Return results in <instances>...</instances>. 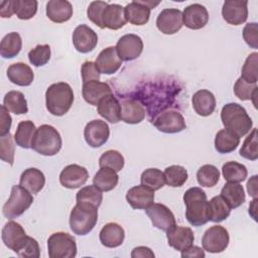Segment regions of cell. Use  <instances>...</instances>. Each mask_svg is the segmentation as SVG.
I'll return each mask as SVG.
<instances>
[{"instance_id":"6da1fadb","label":"cell","mask_w":258,"mask_h":258,"mask_svg":"<svg viewBox=\"0 0 258 258\" xmlns=\"http://www.w3.org/2000/svg\"><path fill=\"white\" fill-rule=\"evenodd\" d=\"M183 202L186 208L185 218L190 225L200 227L210 221L207 195L201 187L188 188L183 195Z\"/></svg>"},{"instance_id":"7a4b0ae2","label":"cell","mask_w":258,"mask_h":258,"mask_svg":"<svg viewBox=\"0 0 258 258\" xmlns=\"http://www.w3.org/2000/svg\"><path fill=\"white\" fill-rule=\"evenodd\" d=\"M72 87L64 82L50 85L45 92V105L47 111L54 116H63L74 103Z\"/></svg>"},{"instance_id":"3957f363","label":"cell","mask_w":258,"mask_h":258,"mask_svg":"<svg viewBox=\"0 0 258 258\" xmlns=\"http://www.w3.org/2000/svg\"><path fill=\"white\" fill-rule=\"evenodd\" d=\"M221 120L226 129L236 133L239 137L248 134L253 121L243 106L238 103H228L221 111Z\"/></svg>"},{"instance_id":"277c9868","label":"cell","mask_w":258,"mask_h":258,"mask_svg":"<svg viewBox=\"0 0 258 258\" xmlns=\"http://www.w3.org/2000/svg\"><path fill=\"white\" fill-rule=\"evenodd\" d=\"M97 221L98 207L86 203H77L70 215V228L74 234L85 236L94 229Z\"/></svg>"},{"instance_id":"5b68a950","label":"cell","mask_w":258,"mask_h":258,"mask_svg":"<svg viewBox=\"0 0 258 258\" xmlns=\"http://www.w3.org/2000/svg\"><path fill=\"white\" fill-rule=\"evenodd\" d=\"M62 145L59 132L51 125H40L34 134L31 148L44 156H52L58 153Z\"/></svg>"},{"instance_id":"8992f818","label":"cell","mask_w":258,"mask_h":258,"mask_svg":"<svg viewBox=\"0 0 258 258\" xmlns=\"http://www.w3.org/2000/svg\"><path fill=\"white\" fill-rule=\"evenodd\" d=\"M33 203V197L26 188L19 185H12L10 197L2 208L5 218L12 220L21 216Z\"/></svg>"},{"instance_id":"52a82bcc","label":"cell","mask_w":258,"mask_h":258,"mask_svg":"<svg viewBox=\"0 0 258 258\" xmlns=\"http://www.w3.org/2000/svg\"><path fill=\"white\" fill-rule=\"evenodd\" d=\"M47 251L50 258H74L77 255L75 238L64 232H56L47 240Z\"/></svg>"},{"instance_id":"ba28073f","label":"cell","mask_w":258,"mask_h":258,"mask_svg":"<svg viewBox=\"0 0 258 258\" xmlns=\"http://www.w3.org/2000/svg\"><path fill=\"white\" fill-rule=\"evenodd\" d=\"M230 236L228 231L220 225L210 227L202 238V245L205 251L210 253H221L229 245Z\"/></svg>"},{"instance_id":"9c48e42d","label":"cell","mask_w":258,"mask_h":258,"mask_svg":"<svg viewBox=\"0 0 258 258\" xmlns=\"http://www.w3.org/2000/svg\"><path fill=\"white\" fill-rule=\"evenodd\" d=\"M145 212L153 227L161 231L167 232L176 225L173 213L163 204L153 203L145 210Z\"/></svg>"},{"instance_id":"30bf717a","label":"cell","mask_w":258,"mask_h":258,"mask_svg":"<svg viewBox=\"0 0 258 258\" xmlns=\"http://www.w3.org/2000/svg\"><path fill=\"white\" fill-rule=\"evenodd\" d=\"M115 47L121 60L130 61L141 54L143 50V41L140 36L129 33L121 36Z\"/></svg>"},{"instance_id":"8fae6325","label":"cell","mask_w":258,"mask_h":258,"mask_svg":"<svg viewBox=\"0 0 258 258\" xmlns=\"http://www.w3.org/2000/svg\"><path fill=\"white\" fill-rule=\"evenodd\" d=\"M154 127L163 133H178L186 128L183 116L174 110H168L159 114L153 120Z\"/></svg>"},{"instance_id":"7c38bea8","label":"cell","mask_w":258,"mask_h":258,"mask_svg":"<svg viewBox=\"0 0 258 258\" xmlns=\"http://www.w3.org/2000/svg\"><path fill=\"white\" fill-rule=\"evenodd\" d=\"M159 3V1H132L128 3L124 7L127 21L133 25H144L149 20L150 10Z\"/></svg>"},{"instance_id":"4fadbf2b","label":"cell","mask_w":258,"mask_h":258,"mask_svg":"<svg viewBox=\"0 0 258 258\" xmlns=\"http://www.w3.org/2000/svg\"><path fill=\"white\" fill-rule=\"evenodd\" d=\"M110 136V128L108 124L100 119L92 120L87 123L84 129V137L88 145L98 148L104 145Z\"/></svg>"},{"instance_id":"5bb4252c","label":"cell","mask_w":258,"mask_h":258,"mask_svg":"<svg viewBox=\"0 0 258 258\" xmlns=\"http://www.w3.org/2000/svg\"><path fill=\"white\" fill-rule=\"evenodd\" d=\"M1 237L4 245L15 253L22 248L28 238L22 226L14 221H9L4 225Z\"/></svg>"},{"instance_id":"9a60e30c","label":"cell","mask_w":258,"mask_h":258,"mask_svg":"<svg viewBox=\"0 0 258 258\" xmlns=\"http://www.w3.org/2000/svg\"><path fill=\"white\" fill-rule=\"evenodd\" d=\"M182 25V12L177 8L163 9L156 18V26L163 34H174Z\"/></svg>"},{"instance_id":"2e32d148","label":"cell","mask_w":258,"mask_h":258,"mask_svg":"<svg viewBox=\"0 0 258 258\" xmlns=\"http://www.w3.org/2000/svg\"><path fill=\"white\" fill-rule=\"evenodd\" d=\"M222 16L224 20L231 25H240L244 23L248 18V1H225L222 7Z\"/></svg>"},{"instance_id":"e0dca14e","label":"cell","mask_w":258,"mask_h":258,"mask_svg":"<svg viewBox=\"0 0 258 258\" xmlns=\"http://www.w3.org/2000/svg\"><path fill=\"white\" fill-rule=\"evenodd\" d=\"M73 43L79 52L88 53L97 46L98 35L88 25L81 24L73 32Z\"/></svg>"},{"instance_id":"ac0fdd59","label":"cell","mask_w":258,"mask_h":258,"mask_svg":"<svg viewBox=\"0 0 258 258\" xmlns=\"http://www.w3.org/2000/svg\"><path fill=\"white\" fill-rule=\"evenodd\" d=\"M89 178L88 170L79 164L67 165L59 174V182L67 188H78L86 183Z\"/></svg>"},{"instance_id":"d6986e66","label":"cell","mask_w":258,"mask_h":258,"mask_svg":"<svg viewBox=\"0 0 258 258\" xmlns=\"http://www.w3.org/2000/svg\"><path fill=\"white\" fill-rule=\"evenodd\" d=\"M209 21V13L207 8L199 3L186 6L182 12V22L189 29H201L206 26Z\"/></svg>"},{"instance_id":"ffe728a7","label":"cell","mask_w":258,"mask_h":258,"mask_svg":"<svg viewBox=\"0 0 258 258\" xmlns=\"http://www.w3.org/2000/svg\"><path fill=\"white\" fill-rule=\"evenodd\" d=\"M128 204L135 210H146L154 202V190L144 184L135 185L126 194Z\"/></svg>"},{"instance_id":"44dd1931","label":"cell","mask_w":258,"mask_h":258,"mask_svg":"<svg viewBox=\"0 0 258 258\" xmlns=\"http://www.w3.org/2000/svg\"><path fill=\"white\" fill-rule=\"evenodd\" d=\"M95 62L99 72L104 75L115 74L122 64V60L115 46H108L103 49L97 56Z\"/></svg>"},{"instance_id":"7402d4cb","label":"cell","mask_w":258,"mask_h":258,"mask_svg":"<svg viewBox=\"0 0 258 258\" xmlns=\"http://www.w3.org/2000/svg\"><path fill=\"white\" fill-rule=\"evenodd\" d=\"M166 233L168 245L180 252L191 246L195 240L194 232L188 227H181L175 225Z\"/></svg>"},{"instance_id":"603a6c76","label":"cell","mask_w":258,"mask_h":258,"mask_svg":"<svg viewBox=\"0 0 258 258\" xmlns=\"http://www.w3.org/2000/svg\"><path fill=\"white\" fill-rule=\"evenodd\" d=\"M110 94H112V90L107 83L95 80L83 84L82 95L84 100L90 105L98 106L99 102Z\"/></svg>"},{"instance_id":"cb8c5ba5","label":"cell","mask_w":258,"mask_h":258,"mask_svg":"<svg viewBox=\"0 0 258 258\" xmlns=\"http://www.w3.org/2000/svg\"><path fill=\"white\" fill-rule=\"evenodd\" d=\"M97 111L101 117L110 123H118L121 120V104L113 95L105 96L98 104Z\"/></svg>"},{"instance_id":"d4e9b609","label":"cell","mask_w":258,"mask_h":258,"mask_svg":"<svg viewBox=\"0 0 258 258\" xmlns=\"http://www.w3.org/2000/svg\"><path fill=\"white\" fill-rule=\"evenodd\" d=\"M127 22L125 9L119 4H108L102 16V24L104 28L117 30L122 28Z\"/></svg>"},{"instance_id":"484cf974","label":"cell","mask_w":258,"mask_h":258,"mask_svg":"<svg viewBox=\"0 0 258 258\" xmlns=\"http://www.w3.org/2000/svg\"><path fill=\"white\" fill-rule=\"evenodd\" d=\"M46 16L55 23H63L73 16V6L67 0H50L46 3Z\"/></svg>"},{"instance_id":"4316f807","label":"cell","mask_w":258,"mask_h":258,"mask_svg":"<svg viewBox=\"0 0 258 258\" xmlns=\"http://www.w3.org/2000/svg\"><path fill=\"white\" fill-rule=\"evenodd\" d=\"M191 103L196 113L203 117L210 116L216 109V98L209 90L197 91L192 96Z\"/></svg>"},{"instance_id":"83f0119b","label":"cell","mask_w":258,"mask_h":258,"mask_svg":"<svg viewBox=\"0 0 258 258\" xmlns=\"http://www.w3.org/2000/svg\"><path fill=\"white\" fill-rule=\"evenodd\" d=\"M100 242L108 248H116L122 245L125 232L124 229L117 223H108L100 231Z\"/></svg>"},{"instance_id":"f1b7e54d","label":"cell","mask_w":258,"mask_h":258,"mask_svg":"<svg viewBox=\"0 0 258 258\" xmlns=\"http://www.w3.org/2000/svg\"><path fill=\"white\" fill-rule=\"evenodd\" d=\"M7 77L11 83L17 86L27 87L33 82L34 74L28 64L24 62H15L8 67Z\"/></svg>"},{"instance_id":"f546056e","label":"cell","mask_w":258,"mask_h":258,"mask_svg":"<svg viewBox=\"0 0 258 258\" xmlns=\"http://www.w3.org/2000/svg\"><path fill=\"white\" fill-rule=\"evenodd\" d=\"M145 118V109L140 102L127 99L121 103V120L127 124H138Z\"/></svg>"},{"instance_id":"4dcf8cb0","label":"cell","mask_w":258,"mask_h":258,"mask_svg":"<svg viewBox=\"0 0 258 258\" xmlns=\"http://www.w3.org/2000/svg\"><path fill=\"white\" fill-rule=\"evenodd\" d=\"M19 184L31 194H37L45 184V176L40 169L30 167L21 173Z\"/></svg>"},{"instance_id":"1f68e13d","label":"cell","mask_w":258,"mask_h":258,"mask_svg":"<svg viewBox=\"0 0 258 258\" xmlns=\"http://www.w3.org/2000/svg\"><path fill=\"white\" fill-rule=\"evenodd\" d=\"M240 144V137L229 129L218 131L215 137V148L221 154L233 152Z\"/></svg>"},{"instance_id":"d6a6232c","label":"cell","mask_w":258,"mask_h":258,"mask_svg":"<svg viewBox=\"0 0 258 258\" xmlns=\"http://www.w3.org/2000/svg\"><path fill=\"white\" fill-rule=\"evenodd\" d=\"M231 209L239 208L245 202V191L240 182H227L221 189L220 195Z\"/></svg>"},{"instance_id":"836d02e7","label":"cell","mask_w":258,"mask_h":258,"mask_svg":"<svg viewBox=\"0 0 258 258\" xmlns=\"http://www.w3.org/2000/svg\"><path fill=\"white\" fill-rule=\"evenodd\" d=\"M119 176L115 170L109 167H100L93 178L94 184L102 191H110L116 187Z\"/></svg>"},{"instance_id":"e575fe53","label":"cell","mask_w":258,"mask_h":258,"mask_svg":"<svg viewBox=\"0 0 258 258\" xmlns=\"http://www.w3.org/2000/svg\"><path fill=\"white\" fill-rule=\"evenodd\" d=\"M36 127L34 123L30 120H25L19 122L16 132L14 134L15 143L25 149L31 148V143L36 132Z\"/></svg>"},{"instance_id":"d590c367","label":"cell","mask_w":258,"mask_h":258,"mask_svg":"<svg viewBox=\"0 0 258 258\" xmlns=\"http://www.w3.org/2000/svg\"><path fill=\"white\" fill-rule=\"evenodd\" d=\"M22 39L19 33L10 32L6 34L0 43V53L4 58H13L21 50Z\"/></svg>"},{"instance_id":"8d00e7d4","label":"cell","mask_w":258,"mask_h":258,"mask_svg":"<svg viewBox=\"0 0 258 258\" xmlns=\"http://www.w3.org/2000/svg\"><path fill=\"white\" fill-rule=\"evenodd\" d=\"M208 204L211 222L221 223L225 221L231 214V208L221 196L214 197L208 202Z\"/></svg>"},{"instance_id":"74e56055","label":"cell","mask_w":258,"mask_h":258,"mask_svg":"<svg viewBox=\"0 0 258 258\" xmlns=\"http://www.w3.org/2000/svg\"><path fill=\"white\" fill-rule=\"evenodd\" d=\"M5 108L15 115H22L28 112L27 101L24 95L19 91H9L3 99Z\"/></svg>"},{"instance_id":"f35d334b","label":"cell","mask_w":258,"mask_h":258,"mask_svg":"<svg viewBox=\"0 0 258 258\" xmlns=\"http://www.w3.org/2000/svg\"><path fill=\"white\" fill-rule=\"evenodd\" d=\"M222 173L225 180L229 182L244 181L248 175L246 166L237 161H228L222 166Z\"/></svg>"},{"instance_id":"ab89813d","label":"cell","mask_w":258,"mask_h":258,"mask_svg":"<svg viewBox=\"0 0 258 258\" xmlns=\"http://www.w3.org/2000/svg\"><path fill=\"white\" fill-rule=\"evenodd\" d=\"M165 183L171 187H179L187 180V170L181 165H170L164 170Z\"/></svg>"},{"instance_id":"60d3db41","label":"cell","mask_w":258,"mask_h":258,"mask_svg":"<svg viewBox=\"0 0 258 258\" xmlns=\"http://www.w3.org/2000/svg\"><path fill=\"white\" fill-rule=\"evenodd\" d=\"M197 179L200 185L213 187L219 182L220 171L213 164H205L199 168L197 172Z\"/></svg>"},{"instance_id":"b9f144b4","label":"cell","mask_w":258,"mask_h":258,"mask_svg":"<svg viewBox=\"0 0 258 258\" xmlns=\"http://www.w3.org/2000/svg\"><path fill=\"white\" fill-rule=\"evenodd\" d=\"M77 203H86L91 204L96 207H100L103 201L102 190L99 189L95 184L87 185L82 187L76 196Z\"/></svg>"},{"instance_id":"7bdbcfd3","label":"cell","mask_w":258,"mask_h":258,"mask_svg":"<svg viewBox=\"0 0 258 258\" xmlns=\"http://www.w3.org/2000/svg\"><path fill=\"white\" fill-rule=\"evenodd\" d=\"M140 181L141 184H144L153 190H157L165 184V177L160 169L147 168L142 172Z\"/></svg>"},{"instance_id":"ee69618b","label":"cell","mask_w":258,"mask_h":258,"mask_svg":"<svg viewBox=\"0 0 258 258\" xmlns=\"http://www.w3.org/2000/svg\"><path fill=\"white\" fill-rule=\"evenodd\" d=\"M257 129L254 128L250 134L245 138L242 147L240 148V156L248 160H257L258 158V134Z\"/></svg>"},{"instance_id":"f6af8a7d","label":"cell","mask_w":258,"mask_h":258,"mask_svg":"<svg viewBox=\"0 0 258 258\" xmlns=\"http://www.w3.org/2000/svg\"><path fill=\"white\" fill-rule=\"evenodd\" d=\"M257 84H251L244 81L242 78H239L234 85V93L237 98L242 101L252 100L255 107L256 101L255 98L257 96Z\"/></svg>"},{"instance_id":"bcb514c9","label":"cell","mask_w":258,"mask_h":258,"mask_svg":"<svg viewBox=\"0 0 258 258\" xmlns=\"http://www.w3.org/2000/svg\"><path fill=\"white\" fill-rule=\"evenodd\" d=\"M14 14L21 20L32 18L37 12V1L35 0H13Z\"/></svg>"},{"instance_id":"7dc6e473","label":"cell","mask_w":258,"mask_h":258,"mask_svg":"<svg viewBox=\"0 0 258 258\" xmlns=\"http://www.w3.org/2000/svg\"><path fill=\"white\" fill-rule=\"evenodd\" d=\"M124 157L117 150H107L99 158L100 167H109L116 172L124 167Z\"/></svg>"},{"instance_id":"c3c4849f","label":"cell","mask_w":258,"mask_h":258,"mask_svg":"<svg viewBox=\"0 0 258 258\" xmlns=\"http://www.w3.org/2000/svg\"><path fill=\"white\" fill-rule=\"evenodd\" d=\"M257 63L258 53L256 51L250 53L242 67V73L240 78L248 83L257 84Z\"/></svg>"},{"instance_id":"681fc988","label":"cell","mask_w":258,"mask_h":258,"mask_svg":"<svg viewBox=\"0 0 258 258\" xmlns=\"http://www.w3.org/2000/svg\"><path fill=\"white\" fill-rule=\"evenodd\" d=\"M50 53L48 44H38L28 52V59L34 67H42L48 62Z\"/></svg>"},{"instance_id":"f907efd6","label":"cell","mask_w":258,"mask_h":258,"mask_svg":"<svg viewBox=\"0 0 258 258\" xmlns=\"http://www.w3.org/2000/svg\"><path fill=\"white\" fill-rule=\"evenodd\" d=\"M14 137L10 133L0 136V157L2 160L8 162L10 165L14 162L15 146L13 143Z\"/></svg>"},{"instance_id":"816d5d0a","label":"cell","mask_w":258,"mask_h":258,"mask_svg":"<svg viewBox=\"0 0 258 258\" xmlns=\"http://www.w3.org/2000/svg\"><path fill=\"white\" fill-rule=\"evenodd\" d=\"M108 6L107 2L104 1H93L90 3L88 10H87V15L88 18L97 26L100 28H104L102 24V16L105 8Z\"/></svg>"},{"instance_id":"f5cc1de1","label":"cell","mask_w":258,"mask_h":258,"mask_svg":"<svg viewBox=\"0 0 258 258\" xmlns=\"http://www.w3.org/2000/svg\"><path fill=\"white\" fill-rule=\"evenodd\" d=\"M16 254L23 258H38L40 256V248L37 241L28 236L24 245Z\"/></svg>"},{"instance_id":"db71d44e","label":"cell","mask_w":258,"mask_h":258,"mask_svg":"<svg viewBox=\"0 0 258 258\" xmlns=\"http://www.w3.org/2000/svg\"><path fill=\"white\" fill-rule=\"evenodd\" d=\"M243 38L250 47L258 48V24L256 22H250L245 25Z\"/></svg>"},{"instance_id":"11a10c76","label":"cell","mask_w":258,"mask_h":258,"mask_svg":"<svg viewBox=\"0 0 258 258\" xmlns=\"http://www.w3.org/2000/svg\"><path fill=\"white\" fill-rule=\"evenodd\" d=\"M100 72L94 61H85L81 68V75L83 84L91 82V81H99L100 80Z\"/></svg>"},{"instance_id":"9f6ffc18","label":"cell","mask_w":258,"mask_h":258,"mask_svg":"<svg viewBox=\"0 0 258 258\" xmlns=\"http://www.w3.org/2000/svg\"><path fill=\"white\" fill-rule=\"evenodd\" d=\"M12 123V118L9 114V111L5 108L4 105L0 107V136H4L10 133V127Z\"/></svg>"},{"instance_id":"6f0895ef","label":"cell","mask_w":258,"mask_h":258,"mask_svg":"<svg viewBox=\"0 0 258 258\" xmlns=\"http://www.w3.org/2000/svg\"><path fill=\"white\" fill-rule=\"evenodd\" d=\"M181 257L182 258H192V257H198V258H204L205 257V252L202 248L199 246H189L188 248L184 249L181 251Z\"/></svg>"},{"instance_id":"680465c9","label":"cell","mask_w":258,"mask_h":258,"mask_svg":"<svg viewBox=\"0 0 258 258\" xmlns=\"http://www.w3.org/2000/svg\"><path fill=\"white\" fill-rule=\"evenodd\" d=\"M154 253L151 251L150 248L145 247V246H138L136 248H134L131 252V257L132 258H154Z\"/></svg>"},{"instance_id":"91938a15","label":"cell","mask_w":258,"mask_h":258,"mask_svg":"<svg viewBox=\"0 0 258 258\" xmlns=\"http://www.w3.org/2000/svg\"><path fill=\"white\" fill-rule=\"evenodd\" d=\"M14 14L13 0L2 1L0 4V15L3 18H10Z\"/></svg>"},{"instance_id":"94428289","label":"cell","mask_w":258,"mask_h":258,"mask_svg":"<svg viewBox=\"0 0 258 258\" xmlns=\"http://www.w3.org/2000/svg\"><path fill=\"white\" fill-rule=\"evenodd\" d=\"M257 175L251 176V178L247 181V190L249 196L253 199L257 198Z\"/></svg>"},{"instance_id":"6125c7cd","label":"cell","mask_w":258,"mask_h":258,"mask_svg":"<svg viewBox=\"0 0 258 258\" xmlns=\"http://www.w3.org/2000/svg\"><path fill=\"white\" fill-rule=\"evenodd\" d=\"M257 198H254L252 203L249 205V214L256 221V209H257Z\"/></svg>"}]
</instances>
